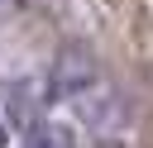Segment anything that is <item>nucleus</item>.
Instances as JSON below:
<instances>
[{"mask_svg": "<svg viewBox=\"0 0 153 148\" xmlns=\"http://www.w3.org/2000/svg\"><path fill=\"white\" fill-rule=\"evenodd\" d=\"M48 86H53V95H76V100H81V95L96 86V57H91L86 48H76V43L62 48L57 62H53V81H48Z\"/></svg>", "mask_w": 153, "mask_h": 148, "instance_id": "f257e3e1", "label": "nucleus"}, {"mask_svg": "<svg viewBox=\"0 0 153 148\" xmlns=\"http://www.w3.org/2000/svg\"><path fill=\"white\" fill-rule=\"evenodd\" d=\"M24 148H76V134H72L67 124L43 119V124H33V129L24 134Z\"/></svg>", "mask_w": 153, "mask_h": 148, "instance_id": "f03ea898", "label": "nucleus"}, {"mask_svg": "<svg viewBox=\"0 0 153 148\" xmlns=\"http://www.w3.org/2000/svg\"><path fill=\"white\" fill-rule=\"evenodd\" d=\"M0 148H5V124H0Z\"/></svg>", "mask_w": 153, "mask_h": 148, "instance_id": "7ed1b4c3", "label": "nucleus"}]
</instances>
